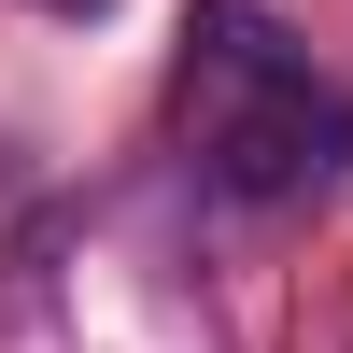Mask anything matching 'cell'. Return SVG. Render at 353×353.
I'll use <instances>...</instances> for the list:
<instances>
[{"instance_id": "1", "label": "cell", "mask_w": 353, "mask_h": 353, "mask_svg": "<svg viewBox=\"0 0 353 353\" xmlns=\"http://www.w3.org/2000/svg\"><path fill=\"white\" fill-rule=\"evenodd\" d=\"M170 141L226 212H297L353 170V85L269 0H198L170 57Z\"/></svg>"}, {"instance_id": "2", "label": "cell", "mask_w": 353, "mask_h": 353, "mask_svg": "<svg viewBox=\"0 0 353 353\" xmlns=\"http://www.w3.org/2000/svg\"><path fill=\"white\" fill-rule=\"evenodd\" d=\"M43 14H113V0H43Z\"/></svg>"}]
</instances>
